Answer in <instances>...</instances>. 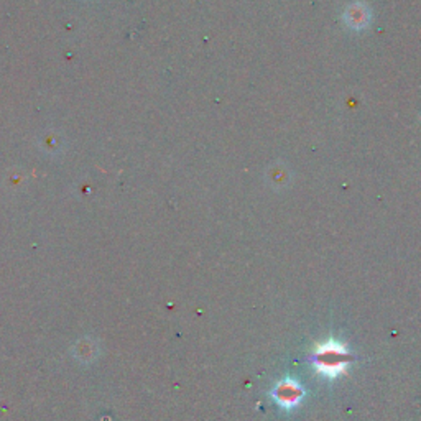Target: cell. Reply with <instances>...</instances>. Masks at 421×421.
Instances as JSON below:
<instances>
[{"mask_svg": "<svg viewBox=\"0 0 421 421\" xmlns=\"http://www.w3.org/2000/svg\"><path fill=\"white\" fill-rule=\"evenodd\" d=\"M315 370L326 379H338L346 372L349 364L347 347L342 342L329 339V341L317 344L311 356Z\"/></svg>", "mask_w": 421, "mask_h": 421, "instance_id": "cell-1", "label": "cell"}, {"mask_svg": "<svg viewBox=\"0 0 421 421\" xmlns=\"http://www.w3.org/2000/svg\"><path fill=\"white\" fill-rule=\"evenodd\" d=\"M303 395L304 392L302 385L295 382V380H283V382L276 385V388L272 393L275 402L285 410H291L295 408V406H298V403L302 402Z\"/></svg>", "mask_w": 421, "mask_h": 421, "instance_id": "cell-2", "label": "cell"}, {"mask_svg": "<svg viewBox=\"0 0 421 421\" xmlns=\"http://www.w3.org/2000/svg\"><path fill=\"white\" fill-rule=\"evenodd\" d=\"M344 22L349 28L352 30H364L370 24V10L365 3H352L344 12Z\"/></svg>", "mask_w": 421, "mask_h": 421, "instance_id": "cell-3", "label": "cell"}]
</instances>
